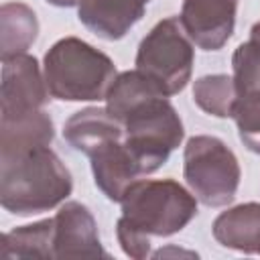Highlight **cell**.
Segmentation results:
<instances>
[{"label":"cell","instance_id":"obj_9","mask_svg":"<svg viewBox=\"0 0 260 260\" xmlns=\"http://www.w3.org/2000/svg\"><path fill=\"white\" fill-rule=\"evenodd\" d=\"M238 0H183L181 24L203 51L221 49L236 26Z\"/></svg>","mask_w":260,"mask_h":260},{"label":"cell","instance_id":"obj_17","mask_svg":"<svg viewBox=\"0 0 260 260\" xmlns=\"http://www.w3.org/2000/svg\"><path fill=\"white\" fill-rule=\"evenodd\" d=\"M232 77L238 100H260V22L232 55Z\"/></svg>","mask_w":260,"mask_h":260},{"label":"cell","instance_id":"obj_18","mask_svg":"<svg viewBox=\"0 0 260 260\" xmlns=\"http://www.w3.org/2000/svg\"><path fill=\"white\" fill-rule=\"evenodd\" d=\"M193 100L209 116L232 118L234 108L238 104V91H236L234 77L215 73V75H203L195 79Z\"/></svg>","mask_w":260,"mask_h":260},{"label":"cell","instance_id":"obj_3","mask_svg":"<svg viewBox=\"0 0 260 260\" xmlns=\"http://www.w3.org/2000/svg\"><path fill=\"white\" fill-rule=\"evenodd\" d=\"M43 73L49 93L63 102L106 100L118 75L106 53L77 37H65L47 51Z\"/></svg>","mask_w":260,"mask_h":260},{"label":"cell","instance_id":"obj_14","mask_svg":"<svg viewBox=\"0 0 260 260\" xmlns=\"http://www.w3.org/2000/svg\"><path fill=\"white\" fill-rule=\"evenodd\" d=\"M53 134V120L45 110L0 118V152L49 146Z\"/></svg>","mask_w":260,"mask_h":260},{"label":"cell","instance_id":"obj_15","mask_svg":"<svg viewBox=\"0 0 260 260\" xmlns=\"http://www.w3.org/2000/svg\"><path fill=\"white\" fill-rule=\"evenodd\" d=\"M53 234H55L53 217L14 228L0 236V260H22V258L51 260L55 258Z\"/></svg>","mask_w":260,"mask_h":260},{"label":"cell","instance_id":"obj_2","mask_svg":"<svg viewBox=\"0 0 260 260\" xmlns=\"http://www.w3.org/2000/svg\"><path fill=\"white\" fill-rule=\"evenodd\" d=\"M71 189V173L49 146L0 152V203L6 211H49L63 203Z\"/></svg>","mask_w":260,"mask_h":260},{"label":"cell","instance_id":"obj_11","mask_svg":"<svg viewBox=\"0 0 260 260\" xmlns=\"http://www.w3.org/2000/svg\"><path fill=\"white\" fill-rule=\"evenodd\" d=\"M63 136L71 148L91 156L98 148L124 140V124L106 108H85L75 112L63 126Z\"/></svg>","mask_w":260,"mask_h":260},{"label":"cell","instance_id":"obj_16","mask_svg":"<svg viewBox=\"0 0 260 260\" xmlns=\"http://www.w3.org/2000/svg\"><path fill=\"white\" fill-rule=\"evenodd\" d=\"M39 20L32 8L22 2H6L0 8V55L2 61L26 53L37 41Z\"/></svg>","mask_w":260,"mask_h":260},{"label":"cell","instance_id":"obj_5","mask_svg":"<svg viewBox=\"0 0 260 260\" xmlns=\"http://www.w3.org/2000/svg\"><path fill=\"white\" fill-rule=\"evenodd\" d=\"M183 175L189 191L207 207H223L234 201L240 187V162L232 148L207 134L187 140Z\"/></svg>","mask_w":260,"mask_h":260},{"label":"cell","instance_id":"obj_12","mask_svg":"<svg viewBox=\"0 0 260 260\" xmlns=\"http://www.w3.org/2000/svg\"><path fill=\"white\" fill-rule=\"evenodd\" d=\"M89 160H91L93 181L110 201L120 203L126 189L140 177V171L130 150L126 148L124 140H116L98 148L89 156Z\"/></svg>","mask_w":260,"mask_h":260},{"label":"cell","instance_id":"obj_10","mask_svg":"<svg viewBox=\"0 0 260 260\" xmlns=\"http://www.w3.org/2000/svg\"><path fill=\"white\" fill-rule=\"evenodd\" d=\"M150 0H79L77 16L85 28L106 41L122 39L142 16Z\"/></svg>","mask_w":260,"mask_h":260},{"label":"cell","instance_id":"obj_1","mask_svg":"<svg viewBox=\"0 0 260 260\" xmlns=\"http://www.w3.org/2000/svg\"><path fill=\"white\" fill-rule=\"evenodd\" d=\"M116 236L126 256L142 260L152 238L181 232L197 215V197L175 179H136L120 199Z\"/></svg>","mask_w":260,"mask_h":260},{"label":"cell","instance_id":"obj_8","mask_svg":"<svg viewBox=\"0 0 260 260\" xmlns=\"http://www.w3.org/2000/svg\"><path fill=\"white\" fill-rule=\"evenodd\" d=\"M55 234H53V254L59 260H91L108 258L98 223L91 211L79 201H67L53 215Z\"/></svg>","mask_w":260,"mask_h":260},{"label":"cell","instance_id":"obj_19","mask_svg":"<svg viewBox=\"0 0 260 260\" xmlns=\"http://www.w3.org/2000/svg\"><path fill=\"white\" fill-rule=\"evenodd\" d=\"M232 118L236 120L240 140L260 154V100H238Z\"/></svg>","mask_w":260,"mask_h":260},{"label":"cell","instance_id":"obj_13","mask_svg":"<svg viewBox=\"0 0 260 260\" xmlns=\"http://www.w3.org/2000/svg\"><path fill=\"white\" fill-rule=\"evenodd\" d=\"M211 232L223 248L260 254V203L230 207L215 217Z\"/></svg>","mask_w":260,"mask_h":260},{"label":"cell","instance_id":"obj_4","mask_svg":"<svg viewBox=\"0 0 260 260\" xmlns=\"http://www.w3.org/2000/svg\"><path fill=\"white\" fill-rule=\"evenodd\" d=\"M122 124L124 144L140 175L160 169L185 136L183 122L167 95H154L142 102L122 118Z\"/></svg>","mask_w":260,"mask_h":260},{"label":"cell","instance_id":"obj_7","mask_svg":"<svg viewBox=\"0 0 260 260\" xmlns=\"http://www.w3.org/2000/svg\"><path fill=\"white\" fill-rule=\"evenodd\" d=\"M49 95L51 93L45 81V73L41 71L35 57L22 53L2 61L0 118L43 110Z\"/></svg>","mask_w":260,"mask_h":260},{"label":"cell","instance_id":"obj_6","mask_svg":"<svg viewBox=\"0 0 260 260\" xmlns=\"http://www.w3.org/2000/svg\"><path fill=\"white\" fill-rule=\"evenodd\" d=\"M193 41L185 32L179 16L156 22L140 41L136 69L142 71L169 98L179 93L193 71Z\"/></svg>","mask_w":260,"mask_h":260},{"label":"cell","instance_id":"obj_20","mask_svg":"<svg viewBox=\"0 0 260 260\" xmlns=\"http://www.w3.org/2000/svg\"><path fill=\"white\" fill-rule=\"evenodd\" d=\"M49 4H55V6H77L79 0H47Z\"/></svg>","mask_w":260,"mask_h":260}]
</instances>
